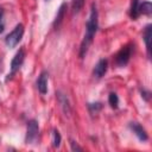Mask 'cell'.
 Instances as JSON below:
<instances>
[{
	"instance_id": "19",
	"label": "cell",
	"mask_w": 152,
	"mask_h": 152,
	"mask_svg": "<svg viewBox=\"0 0 152 152\" xmlns=\"http://www.w3.org/2000/svg\"><path fill=\"white\" fill-rule=\"evenodd\" d=\"M4 14H5V11L2 7H0V33L4 32L5 30V20H4Z\"/></svg>"
},
{
	"instance_id": "7",
	"label": "cell",
	"mask_w": 152,
	"mask_h": 152,
	"mask_svg": "<svg viewBox=\"0 0 152 152\" xmlns=\"http://www.w3.org/2000/svg\"><path fill=\"white\" fill-rule=\"evenodd\" d=\"M108 70V61L106 58H101L97 61V63L94 65L93 69V76L95 78H102Z\"/></svg>"
},
{
	"instance_id": "16",
	"label": "cell",
	"mask_w": 152,
	"mask_h": 152,
	"mask_svg": "<svg viewBox=\"0 0 152 152\" xmlns=\"http://www.w3.org/2000/svg\"><path fill=\"white\" fill-rule=\"evenodd\" d=\"M87 107L91 114H96L102 109V103L101 102H90L87 104Z\"/></svg>"
},
{
	"instance_id": "3",
	"label": "cell",
	"mask_w": 152,
	"mask_h": 152,
	"mask_svg": "<svg viewBox=\"0 0 152 152\" xmlns=\"http://www.w3.org/2000/svg\"><path fill=\"white\" fill-rule=\"evenodd\" d=\"M24 25L23 24H18V25H15V27L5 37V43H6V45L8 46V48H15L18 44H19V42L21 40V38H23V36H24Z\"/></svg>"
},
{
	"instance_id": "15",
	"label": "cell",
	"mask_w": 152,
	"mask_h": 152,
	"mask_svg": "<svg viewBox=\"0 0 152 152\" xmlns=\"http://www.w3.org/2000/svg\"><path fill=\"white\" fill-rule=\"evenodd\" d=\"M108 103H109V106L113 109H118V107H119V96H118L116 93H114V91L109 93V95H108Z\"/></svg>"
},
{
	"instance_id": "5",
	"label": "cell",
	"mask_w": 152,
	"mask_h": 152,
	"mask_svg": "<svg viewBox=\"0 0 152 152\" xmlns=\"http://www.w3.org/2000/svg\"><path fill=\"white\" fill-rule=\"evenodd\" d=\"M39 134V125L36 119H30L26 124V134H25V142L33 144Z\"/></svg>"
},
{
	"instance_id": "10",
	"label": "cell",
	"mask_w": 152,
	"mask_h": 152,
	"mask_svg": "<svg viewBox=\"0 0 152 152\" xmlns=\"http://www.w3.org/2000/svg\"><path fill=\"white\" fill-rule=\"evenodd\" d=\"M66 7H68L66 2H62V4H61V6H59V8H58V11H57V14H56V17H55L53 24H52V26H53L55 30H58V28L61 27V25H62V23H63V19H64V17H65Z\"/></svg>"
},
{
	"instance_id": "9",
	"label": "cell",
	"mask_w": 152,
	"mask_h": 152,
	"mask_svg": "<svg viewBox=\"0 0 152 152\" xmlns=\"http://www.w3.org/2000/svg\"><path fill=\"white\" fill-rule=\"evenodd\" d=\"M56 96H57L58 103L61 104V108H62L63 113L69 116L70 113H71V106H70V101H69L68 96L65 94H63L62 91H57L56 93Z\"/></svg>"
},
{
	"instance_id": "1",
	"label": "cell",
	"mask_w": 152,
	"mask_h": 152,
	"mask_svg": "<svg viewBox=\"0 0 152 152\" xmlns=\"http://www.w3.org/2000/svg\"><path fill=\"white\" fill-rule=\"evenodd\" d=\"M99 28V12H97V7L95 5V2L91 4L90 7V13H89V18L86 23V32L83 36V39L81 42L80 45V51H78V56L81 59H83L89 50V46L91 45L94 37L97 32Z\"/></svg>"
},
{
	"instance_id": "20",
	"label": "cell",
	"mask_w": 152,
	"mask_h": 152,
	"mask_svg": "<svg viewBox=\"0 0 152 152\" xmlns=\"http://www.w3.org/2000/svg\"><path fill=\"white\" fill-rule=\"evenodd\" d=\"M70 148H71V151H76V152L83 151V148H82L75 140H72V139H70Z\"/></svg>"
},
{
	"instance_id": "2",
	"label": "cell",
	"mask_w": 152,
	"mask_h": 152,
	"mask_svg": "<svg viewBox=\"0 0 152 152\" xmlns=\"http://www.w3.org/2000/svg\"><path fill=\"white\" fill-rule=\"evenodd\" d=\"M133 48H134V44L133 43H128L126 45H124L118 52L116 55L114 56V63L116 66L119 68H124L128 64L129 59H131V56H132V52H133Z\"/></svg>"
},
{
	"instance_id": "4",
	"label": "cell",
	"mask_w": 152,
	"mask_h": 152,
	"mask_svg": "<svg viewBox=\"0 0 152 152\" xmlns=\"http://www.w3.org/2000/svg\"><path fill=\"white\" fill-rule=\"evenodd\" d=\"M25 56H26V53H25V50H24L23 48L17 51V53L14 55V57H13L12 61H11V71H10V74L7 75L6 81H8L10 78H12V77L20 70L21 65L24 64Z\"/></svg>"
},
{
	"instance_id": "14",
	"label": "cell",
	"mask_w": 152,
	"mask_h": 152,
	"mask_svg": "<svg viewBox=\"0 0 152 152\" xmlns=\"http://www.w3.org/2000/svg\"><path fill=\"white\" fill-rule=\"evenodd\" d=\"M61 142H62V135L57 128H53L52 129V146L55 148H58L61 146Z\"/></svg>"
},
{
	"instance_id": "11",
	"label": "cell",
	"mask_w": 152,
	"mask_h": 152,
	"mask_svg": "<svg viewBox=\"0 0 152 152\" xmlns=\"http://www.w3.org/2000/svg\"><path fill=\"white\" fill-rule=\"evenodd\" d=\"M151 37H152V25L147 24L144 28V32H142V39L145 42L146 52H147L148 58H151Z\"/></svg>"
},
{
	"instance_id": "13",
	"label": "cell",
	"mask_w": 152,
	"mask_h": 152,
	"mask_svg": "<svg viewBox=\"0 0 152 152\" xmlns=\"http://www.w3.org/2000/svg\"><path fill=\"white\" fill-rule=\"evenodd\" d=\"M139 13L145 14V15H150L152 13V4L150 1H142L139 4Z\"/></svg>"
},
{
	"instance_id": "8",
	"label": "cell",
	"mask_w": 152,
	"mask_h": 152,
	"mask_svg": "<svg viewBox=\"0 0 152 152\" xmlns=\"http://www.w3.org/2000/svg\"><path fill=\"white\" fill-rule=\"evenodd\" d=\"M48 82H49V72L46 70H43L36 81L37 89L42 95H45L48 93Z\"/></svg>"
},
{
	"instance_id": "12",
	"label": "cell",
	"mask_w": 152,
	"mask_h": 152,
	"mask_svg": "<svg viewBox=\"0 0 152 152\" xmlns=\"http://www.w3.org/2000/svg\"><path fill=\"white\" fill-rule=\"evenodd\" d=\"M139 4H140V0H132L131 1V7H129V17L132 20H137L139 17H140V13H139Z\"/></svg>"
},
{
	"instance_id": "6",
	"label": "cell",
	"mask_w": 152,
	"mask_h": 152,
	"mask_svg": "<svg viewBox=\"0 0 152 152\" xmlns=\"http://www.w3.org/2000/svg\"><path fill=\"white\" fill-rule=\"evenodd\" d=\"M128 127L129 129L134 133V135L140 140V141H147L148 140V134L146 132V129L137 121H131L128 124Z\"/></svg>"
},
{
	"instance_id": "17",
	"label": "cell",
	"mask_w": 152,
	"mask_h": 152,
	"mask_svg": "<svg viewBox=\"0 0 152 152\" xmlns=\"http://www.w3.org/2000/svg\"><path fill=\"white\" fill-rule=\"evenodd\" d=\"M84 6V0H72L71 2V8H72V13L76 14L78 13Z\"/></svg>"
},
{
	"instance_id": "18",
	"label": "cell",
	"mask_w": 152,
	"mask_h": 152,
	"mask_svg": "<svg viewBox=\"0 0 152 152\" xmlns=\"http://www.w3.org/2000/svg\"><path fill=\"white\" fill-rule=\"evenodd\" d=\"M140 95H141L142 100H145L146 102H148L150 99H151V91L147 90V89H145V88H141L140 89Z\"/></svg>"
}]
</instances>
